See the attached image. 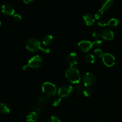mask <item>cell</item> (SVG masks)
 Returning a JSON list of instances; mask_svg holds the SVG:
<instances>
[{
    "instance_id": "obj_1",
    "label": "cell",
    "mask_w": 122,
    "mask_h": 122,
    "mask_svg": "<svg viewBox=\"0 0 122 122\" xmlns=\"http://www.w3.org/2000/svg\"><path fill=\"white\" fill-rule=\"evenodd\" d=\"M26 48L28 51L32 52H36L40 50L45 53H49L50 52L49 48L41 46L40 41L35 38H30L26 41Z\"/></svg>"
},
{
    "instance_id": "obj_2",
    "label": "cell",
    "mask_w": 122,
    "mask_h": 122,
    "mask_svg": "<svg viewBox=\"0 0 122 122\" xmlns=\"http://www.w3.org/2000/svg\"><path fill=\"white\" fill-rule=\"evenodd\" d=\"M65 76L66 78L73 83H79L81 79L79 71L77 68L70 66L66 70Z\"/></svg>"
},
{
    "instance_id": "obj_3",
    "label": "cell",
    "mask_w": 122,
    "mask_h": 122,
    "mask_svg": "<svg viewBox=\"0 0 122 122\" xmlns=\"http://www.w3.org/2000/svg\"><path fill=\"white\" fill-rule=\"evenodd\" d=\"M42 90L47 97H51L57 93V88L54 83L50 82H45L42 85Z\"/></svg>"
},
{
    "instance_id": "obj_4",
    "label": "cell",
    "mask_w": 122,
    "mask_h": 122,
    "mask_svg": "<svg viewBox=\"0 0 122 122\" xmlns=\"http://www.w3.org/2000/svg\"><path fill=\"white\" fill-rule=\"evenodd\" d=\"M43 60L42 59L41 57L39 56H35L33 57H31L28 61L27 65H25L23 66V69L25 70L26 67H29L30 68H38L42 64Z\"/></svg>"
},
{
    "instance_id": "obj_5",
    "label": "cell",
    "mask_w": 122,
    "mask_h": 122,
    "mask_svg": "<svg viewBox=\"0 0 122 122\" xmlns=\"http://www.w3.org/2000/svg\"><path fill=\"white\" fill-rule=\"evenodd\" d=\"M96 77L95 75L91 72H86L83 76L82 81L86 87H90L95 83Z\"/></svg>"
},
{
    "instance_id": "obj_6",
    "label": "cell",
    "mask_w": 122,
    "mask_h": 122,
    "mask_svg": "<svg viewBox=\"0 0 122 122\" xmlns=\"http://www.w3.org/2000/svg\"><path fill=\"white\" fill-rule=\"evenodd\" d=\"M73 90L72 86L70 85H64L61 86L58 89V94L60 97H67Z\"/></svg>"
},
{
    "instance_id": "obj_7",
    "label": "cell",
    "mask_w": 122,
    "mask_h": 122,
    "mask_svg": "<svg viewBox=\"0 0 122 122\" xmlns=\"http://www.w3.org/2000/svg\"><path fill=\"white\" fill-rule=\"evenodd\" d=\"M102 61L107 67H112L115 63V57L110 53H105L102 56Z\"/></svg>"
},
{
    "instance_id": "obj_8",
    "label": "cell",
    "mask_w": 122,
    "mask_h": 122,
    "mask_svg": "<svg viewBox=\"0 0 122 122\" xmlns=\"http://www.w3.org/2000/svg\"><path fill=\"white\" fill-rule=\"evenodd\" d=\"M79 49L83 52H88L92 47V42L88 40H83L78 43Z\"/></svg>"
},
{
    "instance_id": "obj_9",
    "label": "cell",
    "mask_w": 122,
    "mask_h": 122,
    "mask_svg": "<svg viewBox=\"0 0 122 122\" xmlns=\"http://www.w3.org/2000/svg\"><path fill=\"white\" fill-rule=\"evenodd\" d=\"M100 36L106 40H112L114 38V35L113 30L108 28H104L100 32Z\"/></svg>"
},
{
    "instance_id": "obj_10",
    "label": "cell",
    "mask_w": 122,
    "mask_h": 122,
    "mask_svg": "<svg viewBox=\"0 0 122 122\" xmlns=\"http://www.w3.org/2000/svg\"><path fill=\"white\" fill-rule=\"evenodd\" d=\"M79 60L78 56L75 52H70L66 57V61L70 66L76 65Z\"/></svg>"
},
{
    "instance_id": "obj_11",
    "label": "cell",
    "mask_w": 122,
    "mask_h": 122,
    "mask_svg": "<svg viewBox=\"0 0 122 122\" xmlns=\"http://www.w3.org/2000/svg\"><path fill=\"white\" fill-rule=\"evenodd\" d=\"M1 10L3 14L7 15H14L15 13V10L14 8L11 5L9 4H4L2 5Z\"/></svg>"
},
{
    "instance_id": "obj_12",
    "label": "cell",
    "mask_w": 122,
    "mask_h": 122,
    "mask_svg": "<svg viewBox=\"0 0 122 122\" xmlns=\"http://www.w3.org/2000/svg\"><path fill=\"white\" fill-rule=\"evenodd\" d=\"M83 20L85 23L88 26L94 25L95 21V18L94 15L91 13H86L83 15Z\"/></svg>"
},
{
    "instance_id": "obj_13",
    "label": "cell",
    "mask_w": 122,
    "mask_h": 122,
    "mask_svg": "<svg viewBox=\"0 0 122 122\" xmlns=\"http://www.w3.org/2000/svg\"><path fill=\"white\" fill-rule=\"evenodd\" d=\"M113 4L114 1L113 0H105L101 2L100 10L103 12L106 10H108L113 7Z\"/></svg>"
},
{
    "instance_id": "obj_14",
    "label": "cell",
    "mask_w": 122,
    "mask_h": 122,
    "mask_svg": "<svg viewBox=\"0 0 122 122\" xmlns=\"http://www.w3.org/2000/svg\"><path fill=\"white\" fill-rule=\"evenodd\" d=\"M39 118V114L36 112H31L26 116V120L29 122H35Z\"/></svg>"
},
{
    "instance_id": "obj_15",
    "label": "cell",
    "mask_w": 122,
    "mask_h": 122,
    "mask_svg": "<svg viewBox=\"0 0 122 122\" xmlns=\"http://www.w3.org/2000/svg\"><path fill=\"white\" fill-rule=\"evenodd\" d=\"M10 112V107L9 105L5 102L0 104V113L2 114H8Z\"/></svg>"
},
{
    "instance_id": "obj_16",
    "label": "cell",
    "mask_w": 122,
    "mask_h": 122,
    "mask_svg": "<svg viewBox=\"0 0 122 122\" xmlns=\"http://www.w3.org/2000/svg\"><path fill=\"white\" fill-rule=\"evenodd\" d=\"M53 41V36L51 35L47 34L44 35L42 39V42L45 45H49Z\"/></svg>"
},
{
    "instance_id": "obj_17",
    "label": "cell",
    "mask_w": 122,
    "mask_h": 122,
    "mask_svg": "<svg viewBox=\"0 0 122 122\" xmlns=\"http://www.w3.org/2000/svg\"><path fill=\"white\" fill-rule=\"evenodd\" d=\"M119 20L116 18H112L110 19L107 22V25L110 27H116L119 25Z\"/></svg>"
},
{
    "instance_id": "obj_18",
    "label": "cell",
    "mask_w": 122,
    "mask_h": 122,
    "mask_svg": "<svg viewBox=\"0 0 122 122\" xmlns=\"http://www.w3.org/2000/svg\"><path fill=\"white\" fill-rule=\"evenodd\" d=\"M85 59L86 61L88 63H94L95 61V57L94 55L91 54H86L85 57Z\"/></svg>"
},
{
    "instance_id": "obj_19",
    "label": "cell",
    "mask_w": 122,
    "mask_h": 122,
    "mask_svg": "<svg viewBox=\"0 0 122 122\" xmlns=\"http://www.w3.org/2000/svg\"><path fill=\"white\" fill-rule=\"evenodd\" d=\"M61 97L58 95V96H56L52 99V105L54 107L57 106L60 104V102H61Z\"/></svg>"
},
{
    "instance_id": "obj_20",
    "label": "cell",
    "mask_w": 122,
    "mask_h": 122,
    "mask_svg": "<svg viewBox=\"0 0 122 122\" xmlns=\"http://www.w3.org/2000/svg\"><path fill=\"white\" fill-rule=\"evenodd\" d=\"M82 92L85 97H89L92 93V90L90 87H85Z\"/></svg>"
},
{
    "instance_id": "obj_21",
    "label": "cell",
    "mask_w": 122,
    "mask_h": 122,
    "mask_svg": "<svg viewBox=\"0 0 122 122\" xmlns=\"http://www.w3.org/2000/svg\"><path fill=\"white\" fill-rule=\"evenodd\" d=\"M102 45V41L101 40H99V39H97V40L94 41L92 42V46H94L95 48H96V49L100 48Z\"/></svg>"
},
{
    "instance_id": "obj_22",
    "label": "cell",
    "mask_w": 122,
    "mask_h": 122,
    "mask_svg": "<svg viewBox=\"0 0 122 122\" xmlns=\"http://www.w3.org/2000/svg\"><path fill=\"white\" fill-rule=\"evenodd\" d=\"M94 54H95V56L98 57H102L104 55L103 52H102V51L100 48L95 49L94 50Z\"/></svg>"
},
{
    "instance_id": "obj_23",
    "label": "cell",
    "mask_w": 122,
    "mask_h": 122,
    "mask_svg": "<svg viewBox=\"0 0 122 122\" xmlns=\"http://www.w3.org/2000/svg\"><path fill=\"white\" fill-rule=\"evenodd\" d=\"M46 122H60V119L56 116H52L48 119Z\"/></svg>"
},
{
    "instance_id": "obj_24",
    "label": "cell",
    "mask_w": 122,
    "mask_h": 122,
    "mask_svg": "<svg viewBox=\"0 0 122 122\" xmlns=\"http://www.w3.org/2000/svg\"><path fill=\"white\" fill-rule=\"evenodd\" d=\"M48 99L44 97H39L37 99V102L39 103H44V102H48Z\"/></svg>"
},
{
    "instance_id": "obj_25",
    "label": "cell",
    "mask_w": 122,
    "mask_h": 122,
    "mask_svg": "<svg viewBox=\"0 0 122 122\" xmlns=\"http://www.w3.org/2000/svg\"><path fill=\"white\" fill-rule=\"evenodd\" d=\"M102 14H103V11H102L100 9L96 13H95L94 17H95V18L96 19L100 20V19L101 17V16L102 15Z\"/></svg>"
},
{
    "instance_id": "obj_26",
    "label": "cell",
    "mask_w": 122,
    "mask_h": 122,
    "mask_svg": "<svg viewBox=\"0 0 122 122\" xmlns=\"http://www.w3.org/2000/svg\"><path fill=\"white\" fill-rule=\"evenodd\" d=\"M13 20H14L15 22H19V21H20L21 20V15L19 14H15L13 15Z\"/></svg>"
},
{
    "instance_id": "obj_27",
    "label": "cell",
    "mask_w": 122,
    "mask_h": 122,
    "mask_svg": "<svg viewBox=\"0 0 122 122\" xmlns=\"http://www.w3.org/2000/svg\"><path fill=\"white\" fill-rule=\"evenodd\" d=\"M99 26H104L106 25H107V22L104 20V19H100L98 23Z\"/></svg>"
},
{
    "instance_id": "obj_28",
    "label": "cell",
    "mask_w": 122,
    "mask_h": 122,
    "mask_svg": "<svg viewBox=\"0 0 122 122\" xmlns=\"http://www.w3.org/2000/svg\"><path fill=\"white\" fill-rule=\"evenodd\" d=\"M75 88H76V90L79 92H80V91L83 92V89H84V88H83V85H82V84H79V83L76 85Z\"/></svg>"
},
{
    "instance_id": "obj_29",
    "label": "cell",
    "mask_w": 122,
    "mask_h": 122,
    "mask_svg": "<svg viewBox=\"0 0 122 122\" xmlns=\"http://www.w3.org/2000/svg\"><path fill=\"white\" fill-rule=\"evenodd\" d=\"M92 36L95 38H98L100 36V33L98 32H94L92 33Z\"/></svg>"
},
{
    "instance_id": "obj_30",
    "label": "cell",
    "mask_w": 122,
    "mask_h": 122,
    "mask_svg": "<svg viewBox=\"0 0 122 122\" xmlns=\"http://www.w3.org/2000/svg\"><path fill=\"white\" fill-rule=\"evenodd\" d=\"M23 2H25V4H29V3H30V2H32V0H23Z\"/></svg>"
},
{
    "instance_id": "obj_31",
    "label": "cell",
    "mask_w": 122,
    "mask_h": 122,
    "mask_svg": "<svg viewBox=\"0 0 122 122\" xmlns=\"http://www.w3.org/2000/svg\"><path fill=\"white\" fill-rule=\"evenodd\" d=\"M1 21H0V26H1Z\"/></svg>"
}]
</instances>
